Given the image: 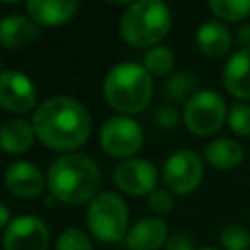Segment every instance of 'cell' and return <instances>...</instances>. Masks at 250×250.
<instances>
[{
  "instance_id": "f546056e",
  "label": "cell",
  "mask_w": 250,
  "mask_h": 250,
  "mask_svg": "<svg viewBox=\"0 0 250 250\" xmlns=\"http://www.w3.org/2000/svg\"><path fill=\"white\" fill-rule=\"evenodd\" d=\"M10 223H12V221H10V211H8V207H6L4 203H0V229L6 230V227H8Z\"/></svg>"
},
{
  "instance_id": "8fae6325",
  "label": "cell",
  "mask_w": 250,
  "mask_h": 250,
  "mask_svg": "<svg viewBox=\"0 0 250 250\" xmlns=\"http://www.w3.org/2000/svg\"><path fill=\"white\" fill-rule=\"evenodd\" d=\"M35 86L31 78L20 70L0 72V107L10 113H29L35 107Z\"/></svg>"
},
{
  "instance_id": "1f68e13d",
  "label": "cell",
  "mask_w": 250,
  "mask_h": 250,
  "mask_svg": "<svg viewBox=\"0 0 250 250\" xmlns=\"http://www.w3.org/2000/svg\"><path fill=\"white\" fill-rule=\"evenodd\" d=\"M197 250H221V248H215V246H197Z\"/></svg>"
},
{
  "instance_id": "9c48e42d",
  "label": "cell",
  "mask_w": 250,
  "mask_h": 250,
  "mask_svg": "<svg viewBox=\"0 0 250 250\" xmlns=\"http://www.w3.org/2000/svg\"><path fill=\"white\" fill-rule=\"evenodd\" d=\"M49 229L35 215H21L12 219L4 230V250H47Z\"/></svg>"
},
{
  "instance_id": "277c9868",
  "label": "cell",
  "mask_w": 250,
  "mask_h": 250,
  "mask_svg": "<svg viewBox=\"0 0 250 250\" xmlns=\"http://www.w3.org/2000/svg\"><path fill=\"white\" fill-rule=\"evenodd\" d=\"M172 29V12L164 0H137L119 21V35L131 47H156Z\"/></svg>"
},
{
  "instance_id": "e0dca14e",
  "label": "cell",
  "mask_w": 250,
  "mask_h": 250,
  "mask_svg": "<svg viewBox=\"0 0 250 250\" xmlns=\"http://www.w3.org/2000/svg\"><path fill=\"white\" fill-rule=\"evenodd\" d=\"M39 35V25L21 14H12L0 20V45L6 49H21Z\"/></svg>"
},
{
  "instance_id": "4fadbf2b",
  "label": "cell",
  "mask_w": 250,
  "mask_h": 250,
  "mask_svg": "<svg viewBox=\"0 0 250 250\" xmlns=\"http://www.w3.org/2000/svg\"><path fill=\"white\" fill-rule=\"evenodd\" d=\"M170 232L162 217L150 215L139 219L127 232L125 244L129 250H158L166 244Z\"/></svg>"
},
{
  "instance_id": "5bb4252c",
  "label": "cell",
  "mask_w": 250,
  "mask_h": 250,
  "mask_svg": "<svg viewBox=\"0 0 250 250\" xmlns=\"http://www.w3.org/2000/svg\"><path fill=\"white\" fill-rule=\"evenodd\" d=\"M223 84L227 92L240 100L250 102V49H236L223 66Z\"/></svg>"
},
{
  "instance_id": "cb8c5ba5",
  "label": "cell",
  "mask_w": 250,
  "mask_h": 250,
  "mask_svg": "<svg viewBox=\"0 0 250 250\" xmlns=\"http://www.w3.org/2000/svg\"><path fill=\"white\" fill-rule=\"evenodd\" d=\"M227 123L230 131L238 137H250V104L238 102L232 107H229Z\"/></svg>"
},
{
  "instance_id": "9a60e30c",
  "label": "cell",
  "mask_w": 250,
  "mask_h": 250,
  "mask_svg": "<svg viewBox=\"0 0 250 250\" xmlns=\"http://www.w3.org/2000/svg\"><path fill=\"white\" fill-rule=\"evenodd\" d=\"M80 6V0H27L25 8L37 25H61L68 21Z\"/></svg>"
},
{
  "instance_id": "484cf974",
  "label": "cell",
  "mask_w": 250,
  "mask_h": 250,
  "mask_svg": "<svg viewBox=\"0 0 250 250\" xmlns=\"http://www.w3.org/2000/svg\"><path fill=\"white\" fill-rule=\"evenodd\" d=\"M148 209L160 217V215H168L172 209H174V195L170 189H154L150 195H148Z\"/></svg>"
},
{
  "instance_id": "2e32d148",
  "label": "cell",
  "mask_w": 250,
  "mask_h": 250,
  "mask_svg": "<svg viewBox=\"0 0 250 250\" xmlns=\"http://www.w3.org/2000/svg\"><path fill=\"white\" fill-rule=\"evenodd\" d=\"M232 43H234V37L223 21H215V20L205 21L195 31L197 49L203 55L213 57V59H219V57H225L227 53H230Z\"/></svg>"
},
{
  "instance_id": "44dd1931",
  "label": "cell",
  "mask_w": 250,
  "mask_h": 250,
  "mask_svg": "<svg viewBox=\"0 0 250 250\" xmlns=\"http://www.w3.org/2000/svg\"><path fill=\"white\" fill-rule=\"evenodd\" d=\"M174 62H176V57H174L172 49H168L164 45L150 47L143 59V66L148 70L150 76H168L174 68Z\"/></svg>"
},
{
  "instance_id": "7402d4cb",
  "label": "cell",
  "mask_w": 250,
  "mask_h": 250,
  "mask_svg": "<svg viewBox=\"0 0 250 250\" xmlns=\"http://www.w3.org/2000/svg\"><path fill=\"white\" fill-rule=\"evenodd\" d=\"M221 250H250V230L240 223L225 225L219 232Z\"/></svg>"
},
{
  "instance_id": "ac0fdd59",
  "label": "cell",
  "mask_w": 250,
  "mask_h": 250,
  "mask_svg": "<svg viewBox=\"0 0 250 250\" xmlns=\"http://www.w3.org/2000/svg\"><path fill=\"white\" fill-rule=\"evenodd\" d=\"M203 158L217 170H234L244 160V148L236 139L219 137L205 146Z\"/></svg>"
},
{
  "instance_id": "5b68a950",
  "label": "cell",
  "mask_w": 250,
  "mask_h": 250,
  "mask_svg": "<svg viewBox=\"0 0 250 250\" xmlns=\"http://www.w3.org/2000/svg\"><path fill=\"white\" fill-rule=\"evenodd\" d=\"M86 223L100 242H121L129 232V209L125 199L113 191L98 193L88 205Z\"/></svg>"
},
{
  "instance_id": "52a82bcc",
  "label": "cell",
  "mask_w": 250,
  "mask_h": 250,
  "mask_svg": "<svg viewBox=\"0 0 250 250\" xmlns=\"http://www.w3.org/2000/svg\"><path fill=\"white\" fill-rule=\"evenodd\" d=\"M141 125L127 115H113L104 121L100 129V145L105 154L113 158H131L143 146Z\"/></svg>"
},
{
  "instance_id": "ba28073f",
  "label": "cell",
  "mask_w": 250,
  "mask_h": 250,
  "mask_svg": "<svg viewBox=\"0 0 250 250\" xmlns=\"http://www.w3.org/2000/svg\"><path fill=\"white\" fill-rule=\"evenodd\" d=\"M203 172V160L195 150L178 148L166 158L162 178L166 189H170L176 195H188L199 188Z\"/></svg>"
},
{
  "instance_id": "d6a6232c",
  "label": "cell",
  "mask_w": 250,
  "mask_h": 250,
  "mask_svg": "<svg viewBox=\"0 0 250 250\" xmlns=\"http://www.w3.org/2000/svg\"><path fill=\"white\" fill-rule=\"evenodd\" d=\"M2 2H6V4H16V2H20V0H2Z\"/></svg>"
},
{
  "instance_id": "30bf717a",
  "label": "cell",
  "mask_w": 250,
  "mask_h": 250,
  "mask_svg": "<svg viewBox=\"0 0 250 250\" xmlns=\"http://www.w3.org/2000/svg\"><path fill=\"white\" fill-rule=\"evenodd\" d=\"M113 182L127 195H150L156 189L158 172L145 158H127L113 170Z\"/></svg>"
},
{
  "instance_id": "6da1fadb",
  "label": "cell",
  "mask_w": 250,
  "mask_h": 250,
  "mask_svg": "<svg viewBox=\"0 0 250 250\" xmlns=\"http://www.w3.org/2000/svg\"><path fill=\"white\" fill-rule=\"evenodd\" d=\"M33 129L37 139L61 152L82 146L92 131L90 115L82 104L68 96H53L33 113Z\"/></svg>"
},
{
  "instance_id": "83f0119b",
  "label": "cell",
  "mask_w": 250,
  "mask_h": 250,
  "mask_svg": "<svg viewBox=\"0 0 250 250\" xmlns=\"http://www.w3.org/2000/svg\"><path fill=\"white\" fill-rule=\"evenodd\" d=\"M154 121L162 129H174L178 125V121H180V115L172 105H162V107H158V111L154 115Z\"/></svg>"
},
{
  "instance_id": "7a4b0ae2",
  "label": "cell",
  "mask_w": 250,
  "mask_h": 250,
  "mask_svg": "<svg viewBox=\"0 0 250 250\" xmlns=\"http://www.w3.org/2000/svg\"><path fill=\"white\" fill-rule=\"evenodd\" d=\"M47 186L55 199L66 205H80L98 195L100 168L88 154L66 152L51 164Z\"/></svg>"
},
{
  "instance_id": "8992f818",
  "label": "cell",
  "mask_w": 250,
  "mask_h": 250,
  "mask_svg": "<svg viewBox=\"0 0 250 250\" xmlns=\"http://www.w3.org/2000/svg\"><path fill=\"white\" fill-rule=\"evenodd\" d=\"M229 115L225 98L215 90H197L184 105V123L195 137L215 135Z\"/></svg>"
},
{
  "instance_id": "7c38bea8",
  "label": "cell",
  "mask_w": 250,
  "mask_h": 250,
  "mask_svg": "<svg viewBox=\"0 0 250 250\" xmlns=\"http://www.w3.org/2000/svg\"><path fill=\"white\" fill-rule=\"evenodd\" d=\"M4 182H6V188L14 195L23 197V199L37 197L45 189V178L41 170L33 162H27V160L12 162L4 172Z\"/></svg>"
},
{
  "instance_id": "4dcf8cb0",
  "label": "cell",
  "mask_w": 250,
  "mask_h": 250,
  "mask_svg": "<svg viewBox=\"0 0 250 250\" xmlns=\"http://www.w3.org/2000/svg\"><path fill=\"white\" fill-rule=\"evenodd\" d=\"M105 2H109V4H133L137 0H105Z\"/></svg>"
},
{
  "instance_id": "d4e9b609",
  "label": "cell",
  "mask_w": 250,
  "mask_h": 250,
  "mask_svg": "<svg viewBox=\"0 0 250 250\" xmlns=\"http://www.w3.org/2000/svg\"><path fill=\"white\" fill-rule=\"evenodd\" d=\"M55 250H94L90 236L80 229H66L57 236Z\"/></svg>"
},
{
  "instance_id": "d6986e66",
  "label": "cell",
  "mask_w": 250,
  "mask_h": 250,
  "mask_svg": "<svg viewBox=\"0 0 250 250\" xmlns=\"http://www.w3.org/2000/svg\"><path fill=\"white\" fill-rule=\"evenodd\" d=\"M35 129L23 119H8L0 125V148L8 154H23L33 146Z\"/></svg>"
},
{
  "instance_id": "4316f807",
  "label": "cell",
  "mask_w": 250,
  "mask_h": 250,
  "mask_svg": "<svg viewBox=\"0 0 250 250\" xmlns=\"http://www.w3.org/2000/svg\"><path fill=\"white\" fill-rule=\"evenodd\" d=\"M164 250H197L193 236L186 234V232H174L168 236Z\"/></svg>"
},
{
  "instance_id": "f1b7e54d",
  "label": "cell",
  "mask_w": 250,
  "mask_h": 250,
  "mask_svg": "<svg viewBox=\"0 0 250 250\" xmlns=\"http://www.w3.org/2000/svg\"><path fill=\"white\" fill-rule=\"evenodd\" d=\"M234 41H236L240 47H244V49H250V23H242V25L236 29Z\"/></svg>"
},
{
  "instance_id": "3957f363",
  "label": "cell",
  "mask_w": 250,
  "mask_h": 250,
  "mask_svg": "<svg viewBox=\"0 0 250 250\" xmlns=\"http://www.w3.org/2000/svg\"><path fill=\"white\" fill-rule=\"evenodd\" d=\"M104 98L123 115L139 113L150 104L152 78L139 62H117L104 78Z\"/></svg>"
},
{
  "instance_id": "ffe728a7",
  "label": "cell",
  "mask_w": 250,
  "mask_h": 250,
  "mask_svg": "<svg viewBox=\"0 0 250 250\" xmlns=\"http://www.w3.org/2000/svg\"><path fill=\"white\" fill-rule=\"evenodd\" d=\"M207 6L227 23H238L250 16V0H207Z\"/></svg>"
},
{
  "instance_id": "603a6c76",
  "label": "cell",
  "mask_w": 250,
  "mask_h": 250,
  "mask_svg": "<svg viewBox=\"0 0 250 250\" xmlns=\"http://www.w3.org/2000/svg\"><path fill=\"white\" fill-rule=\"evenodd\" d=\"M195 86H197L195 74H191V72H176L166 80L164 92L172 100H178V102L186 100L188 102L195 94Z\"/></svg>"
}]
</instances>
